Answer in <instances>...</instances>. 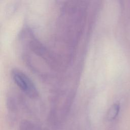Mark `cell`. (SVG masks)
Listing matches in <instances>:
<instances>
[{
  "instance_id": "cell-2",
  "label": "cell",
  "mask_w": 130,
  "mask_h": 130,
  "mask_svg": "<svg viewBox=\"0 0 130 130\" xmlns=\"http://www.w3.org/2000/svg\"><path fill=\"white\" fill-rule=\"evenodd\" d=\"M120 111V105L118 103L113 104L109 109L107 113V118L111 121L115 119L118 116Z\"/></svg>"
},
{
  "instance_id": "cell-1",
  "label": "cell",
  "mask_w": 130,
  "mask_h": 130,
  "mask_svg": "<svg viewBox=\"0 0 130 130\" xmlns=\"http://www.w3.org/2000/svg\"><path fill=\"white\" fill-rule=\"evenodd\" d=\"M12 77L15 84L28 96L30 98L38 96L39 93L35 85L26 74L18 70H13Z\"/></svg>"
},
{
  "instance_id": "cell-3",
  "label": "cell",
  "mask_w": 130,
  "mask_h": 130,
  "mask_svg": "<svg viewBox=\"0 0 130 130\" xmlns=\"http://www.w3.org/2000/svg\"><path fill=\"white\" fill-rule=\"evenodd\" d=\"M19 130H40L36 126L28 121H24L21 123Z\"/></svg>"
}]
</instances>
